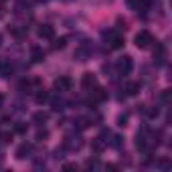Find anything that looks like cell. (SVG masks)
Masks as SVG:
<instances>
[{
	"mask_svg": "<svg viewBox=\"0 0 172 172\" xmlns=\"http://www.w3.org/2000/svg\"><path fill=\"white\" fill-rule=\"evenodd\" d=\"M47 118H49V115H47L45 111H37V114L33 115V122H34V124H45Z\"/></svg>",
	"mask_w": 172,
	"mask_h": 172,
	"instance_id": "cell-9",
	"label": "cell"
},
{
	"mask_svg": "<svg viewBox=\"0 0 172 172\" xmlns=\"http://www.w3.org/2000/svg\"><path fill=\"white\" fill-rule=\"evenodd\" d=\"M150 43H152V34H150L148 31H140L136 34V45L140 47V49H146Z\"/></svg>",
	"mask_w": 172,
	"mask_h": 172,
	"instance_id": "cell-1",
	"label": "cell"
},
{
	"mask_svg": "<svg viewBox=\"0 0 172 172\" xmlns=\"http://www.w3.org/2000/svg\"><path fill=\"white\" fill-rule=\"evenodd\" d=\"M2 101H4V97H2V95H0V103H2Z\"/></svg>",
	"mask_w": 172,
	"mask_h": 172,
	"instance_id": "cell-17",
	"label": "cell"
},
{
	"mask_svg": "<svg viewBox=\"0 0 172 172\" xmlns=\"http://www.w3.org/2000/svg\"><path fill=\"white\" fill-rule=\"evenodd\" d=\"M38 37L41 38H53L55 37V28L49 27V24H43V27L38 28Z\"/></svg>",
	"mask_w": 172,
	"mask_h": 172,
	"instance_id": "cell-2",
	"label": "cell"
},
{
	"mask_svg": "<svg viewBox=\"0 0 172 172\" xmlns=\"http://www.w3.org/2000/svg\"><path fill=\"white\" fill-rule=\"evenodd\" d=\"M75 126H77V130H85V128L89 126V119H85V118H77V119H75Z\"/></svg>",
	"mask_w": 172,
	"mask_h": 172,
	"instance_id": "cell-11",
	"label": "cell"
},
{
	"mask_svg": "<svg viewBox=\"0 0 172 172\" xmlns=\"http://www.w3.org/2000/svg\"><path fill=\"white\" fill-rule=\"evenodd\" d=\"M31 57H33L34 63H38V61L45 59V53H43V49H38V47H33V49H31Z\"/></svg>",
	"mask_w": 172,
	"mask_h": 172,
	"instance_id": "cell-6",
	"label": "cell"
},
{
	"mask_svg": "<svg viewBox=\"0 0 172 172\" xmlns=\"http://www.w3.org/2000/svg\"><path fill=\"white\" fill-rule=\"evenodd\" d=\"M91 150L95 154H101V150H103V142H101V138H97V140H93L91 142Z\"/></svg>",
	"mask_w": 172,
	"mask_h": 172,
	"instance_id": "cell-10",
	"label": "cell"
},
{
	"mask_svg": "<svg viewBox=\"0 0 172 172\" xmlns=\"http://www.w3.org/2000/svg\"><path fill=\"white\" fill-rule=\"evenodd\" d=\"M132 67H134V63H132V57H124L122 61H119V69H122L124 75H128V73L132 71Z\"/></svg>",
	"mask_w": 172,
	"mask_h": 172,
	"instance_id": "cell-4",
	"label": "cell"
},
{
	"mask_svg": "<svg viewBox=\"0 0 172 172\" xmlns=\"http://www.w3.org/2000/svg\"><path fill=\"white\" fill-rule=\"evenodd\" d=\"M16 132H18V134H24V132H27V124H23V122H20L18 126H16Z\"/></svg>",
	"mask_w": 172,
	"mask_h": 172,
	"instance_id": "cell-15",
	"label": "cell"
},
{
	"mask_svg": "<svg viewBox=\"0 0 172 172\" xmlns=\"http://www.w3.org/2000/svg\"><path fill=\"white\" fill-rule=\"evenodd\" d=\"M83 87H95V77L91 75V73H85V77H83Z\"/></svg>",
	"mask_w": 172,
	"mask_h": 172,
	"instance_id": "cell-7",
	"label": "cell"
},
{
	"mask_svg": "<svg viewBox=\"0 0 172 172\" xmlns=\"http://www.w3.org/2000/svg\"><path fill=\"white\" fill-rule=\"evenodd\" d=\"M126 122H128V114H122L118 118V124H119V126H126Z\"/></svg>",
	"mask_w": 172,
	"mask_h": 172,
	"instance_id": "cell-13",
	"label": "cell"
},
{
	"mask_svg": "<svg viewBox=\"0 0 172 172\" xmlns=\"http://www.w3.org/2000/svg\"><path fill=\"white\" fill-rule=\"evenodd\" d=\"M31 152H33V146L24 142V144H20V146H18V150H16V156H18V158H27Z\"/></svg>",
	"mask_w": 172,
	"mask_h": 172,
	"instance_id": "cell-5",
	"label": "cell"
},
{
	"mask_svg": "<svg viewBox=\"0 0 172 172\" xmlns=\"http://www.w3.org/2000/svg\"><path fill=\"white\" fill-rule=\"evenodd\" d=\"M55 87H57L59 91H67V89L71 87V79H69V77H59V79L55 81Z\"/></svg>",
	"mask_w": 172,
	"mask_h": 172,
	"instance_id": "cell-3",
	"label": "cell"
},
{
	"mask_svg": "<svg viewBox=\"0 0 172 172\" xmlns=\"http://www.w3.org/2000/svg\"><path fill=\"white\" fill-rule=\"evenodd\" d=\"M138 91H140V83H134V81H132V83H126V93L128 95H136Z\"/></svg>",
	"mask_w": 172,
	"mask_h": 172,
	"instance_id": "cell-8",
	"label": "cell"
},
{
	"mask_svg": "<svg viewBox=\"0 0 172 172\" xmlns=\"http://www.w3.org/2000/svg\"><path fill=\"white\" fill-rule=\"evenodd\" d=\"M47 99H49V93H47L45 89H41V93L37 95V101H38V103H43V101H47Z\"/></svg>",
	"mask_w": 172,
	"mask_h": 172,
	"instance_id": "cell-12",
	"label": "cell"
},
{
	"mask_svg": "<svg viewBox=\"0 0 172 172\" xmlns=\"http://www.w3.org/2000/svg\"><path fill=\"white\" fill-rule=\"evenodd\" d=\"M111 146H114V148H119V146H122V138L115 136V138H114V142H111Z\"/></svg>",
	"mask_w": 172,
	"mask_h": 172,
	"instance_id": "cell-16",
	"label": "cell"
},
{
	"mask_svg": "<svg viewBox=\"0 0 172 172\" xmlns=\"http://www.w3.org/2000/svg\"><path fill=\"white\" fill-rule=\"evenodd\" d=\"M55 49H63V47H65V38H59V41H55Z\"/></svg>",
	"mask_w": 172,
	"mask_h": 172,
	"instance_id": "cell-14",
	"label": "cell"
}]
</instances>
